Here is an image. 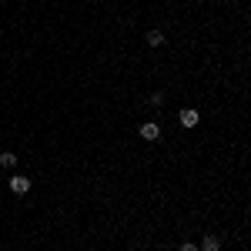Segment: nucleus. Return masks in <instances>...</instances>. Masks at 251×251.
<instances>
[{"label": "nucleus", "mask_w": 251, "mask_h": 251, "mask_svg": "<svg viewBox=\"0 0 251 251\" xmlns=\"http://www.w3.org/2000/svg\"><path fill=\"white\" fill-rule=\"evenodd\" d=\"M141 137H144V141H157V137H161V124H157V121L141 124Z\"/></svg>", "instance_id": "f257e3e1"}, {"label": "nucleus", "mask_w": 251, "mask_h": 251, "mask_svg": "<svg viewBox=\"0 0 251 251\" xmlns=\"http://www.w3.org/2000/svg\"><path fill=\"white\" fill-rule=\"evenodd\" d=\"M198 121H201V114L194 107H184L181 111V127H198Z\"/></svg>", "instance_id": "f03ea898"}, {"label": "nucleus", "mask_w": 251, "mask_h": 251, "mask_svg": "<svg viewBox=\"0 0 251 251\" xmlns=\"http://www.w3.org/2000/svg\"><path fill=\"white\" fill-rule=\"evenodd\" d=\"M10 191H14V194H27V191H30V181L20 177V174H14V177H10Z\"/></svg>", "instance_id": "7ed1b4c3"}, {"label": "nucleus", "mask_w": 251, "mask_h": 251, "mask_svg": "<svg viewBox=\"0 0 251 251\" xmlns=\"http://www.w3.org/2000/svg\"><path fill=\"white\" fill-rule=\"evenodd\" d=\"M198 251H221V241L214 238V234H204V241H201V248Z\"/></svg>", "instance_id": "20e7f679"}, {"label": "nucleus", "mask_w": 251, "mask_h": 251, "mask_svg": "<svg viewBox=\"0 0 251 251\" xmlns=\"http://www.w3.org/2000/svg\"><path fill=\"white\" fill-rule=\"evenodd\" d=\"M148 44H151V47H161V44H164V34H161V30H148Z\"/></svg>", "instance_id": "39448f33"}, {"label": "nucleus", "mask_w": 251, "mask_h": 251, "mask_svg": "<svg viewBox=\"0 0 251 251\" xmlns=\"http://www.w3.org/2000/svg\"><path fill=\"white\" fill-rule=\"evenodd\" d=\"M0 164H3V168H14V164H17V154H14V151H3V154H0Z\"/></svg>", "instance_id": "423d86ee"}, {"label": "nucleus", "mask_w": 251, "mask_h": 251, "mask_svg": "<svg viewBox=\"0 0 251 251\" xmlns=\"http://www.w3.org/2000/svg\"><path fill=\"white\" fill-rule=\"evenodd\" d=\"M181 251H198V245H191V241H184V245H181Z\"/></svg>", "instance_id": "0eeeda50"}]
</instances>
